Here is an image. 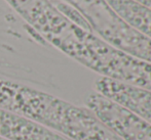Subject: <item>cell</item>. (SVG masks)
Listing matches in <instances>:
<instances>
[{"label":"cell","mask_w":151,"mask_h":140,"mask_svg":"<svg viewBox=\"0 0 151 140\" xmlns=\"http://www.w3.org/2000/svg\"><path fill=\"white\" fill-rule=\"evenodd\" d=\"M50 41L102 77L151 91V63L121 51L67 18L57 27Z\"/></svg>","instance_id":"obj_1"},{"label":"cell","mask_w":151,"mask_h":140,"mask_svg":"<svg viewBox=\"0 0 151 140\" xmlns=\"http://www.w3.org/2000/svg\"><path fill=\"white\" fill-rule=\"evenodd\" d=\"M106 1L127 25L151 40V8L135 0Z\"/></svg>","instance_id":"obj_5"},{"label":"cell","mask_w":151,"mask_h":140,"mask_svg":"<svg viewBox=\"0 0 151 140\" xmlns=\"http://www.w3.org/2000/svg\"><path fill=\"white\" fill-rule=\"evenodd\" d=\"M75 8L93 32L115 48L151 63V40L127 25L106 0H63Z\"/></svg>","instance_id":"obj_2"},{"label":"cell","mask_w":151,"mask_h":140,"mask_svg":"<svg viewBox=\"0 0 151 140\" xmlns=\"http://www.w3.org/2000/svg\"><path fill=\"white\" fill-rule=\"evenodd\" d=\"M96 91L133 112L151 126V91L108 78L96 81Z\"/></svg>","instance_id":"obj_4"},{"label":"cell","mask_w":151,"mask_h":140,"mask_svg":"<svg viewBox=\"0 0 151 140\" xmlns=\"http://www.w3.org/2000/svg\"><path fill=\"white\" fill-rule=\"evenodd\" d=\"M86 104L122 140H151L149 124L97 91L86 97Z\"/></svg>","instance_id":"obj_3"},{"label":"cell","mask_w":151,"mask_h":140,"mask_svg":"<svg viewBox=\"0 0 151 140\" xmlns=\"http://www.w3.org/2000/svg\"><path fill=\"white\" fill-rule=\"evenodd\" d=\"M135 1L139 2L145 6H148V7H151V0H135Z\"/></svg>","instance_id":"obj_6"}]
</instances>
